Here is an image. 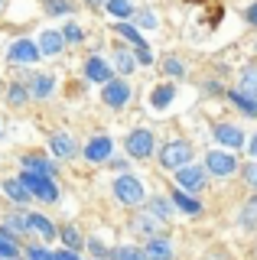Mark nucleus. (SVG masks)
I'll list each match as a JSON object with an SVG mask.
<instances>
[{
	"label": "nucleus",
	"instance_id": "1",
	"mask_svg": "<svg viewBox=\"0 0 257 260\" xmlns=\"http://www.w3.org/2000/svg\"><path fill=\"white\" fill-rule=\"evenodd\" d=\"M111 192H114V199L127 208L147 205V189H143L140 176H134V173H117L114 182H111Z\"/></svg>",
	"mask_w": 257,
	"mask_h": 260
},
{
	"label": "nucleus",
	"instance_id": "2",
	"mask_svg": "<svg viewBox=\"0 0 257 260\" xmlns=\"http://www.w3.org/2000/svg\"><path fill=\"white\" fill-rule=\"evenodd\" d=\"M192 156H196V150H192V143L182 140V137L179 140H166L156 150V162H159V169H166V173H176V169L189 166Z\"/></svg>",
	"mask_w": 257,
	"mask_h": 260
},
{
	"label": "nucleus",
	"instance_id": "3",
	"mask_svg": "<svg viewBox=\"0 0 257 260\" xmlns=\"http://www.w3.org/2000/svg\"><path fill=\"white\" fill-rule=\"evenodd\" d=\"M124 153L131 159H137V162H147V159H153V153H156V134L150 127H134V130H127L124 134Z\"/></svg>",
	"mask_w": 257,
	"mask_h": 260
},
{
	"label": "nucleus",
	"instance_id": "4",
	"mask_svg": "<svg viewBox=\"0 0 257 260\" xmlns=\"http://www.w3.org/2000/svg\"><path fill=\"white\" fill-rule=\"evenodd\" d=\"M20 179L26 182V189L36 195V202H43V205H55V202L62 199L55 176H43V173H29V169H20Z\"/></svg>",
	"mask_w": 257,
	"mask_h": 260
},
{
	"label": "nucleus",
	"instance_id": "5",
	"mask_svg": "<svg viewBox=\"0 0 257 260\" xmlns=\"http://www.w3.org/2000/svg\"><path fill=\"white\" fill-rule=\"evenodd\" d=\"M202 166L208 169V176L215 179H231L241 169V159L235 156V150H224V146H218V150H208Z\"/></svg>",
	"mask_w": 257,
	"mask_h": 260
},
{
	"label": "nucleus",
	"instance_id": "6",
	"mask_svg": "<svg viewBox=\"0 0 257 260\" xmlns=\"http://www.w3.org/2000/svg\"><path fill=\"white\" fill-rule=\"evenodd\" d=\"M134 101V85L124 75H114L108 85H101V104L111 111H124Z\"/></svg>",
	"mask_w": 257,
	"mask_h": 260
},
{
	"label": "nucleus",
	"instance_id": "7",
	"mask_svg": "<svg viewBox=\"0 0 257 260\" xmlns=\"http://www.w3.org/2000/svg\"><path fill=\"white\" fill-rule=\"evenodd\" d=\"M173 185H179V189L189 192V195H199V192L208 189V169L202 162H189V166H182V169L173 173Z\"/></svg>",
	"mask_w": 257,
	"mask_h": 260
},
{
	"label": "nucleus",
	"instance_id": "8",
	"mask_svg": "<svg viewBox=\"0 0 257 260\" xmlns=\"http://www.w3.org/2000/svg\"><path fill=\"white\" fill-rule=\"evenodd\" d=\"M39 59H43V52H39L36 39H29V36H20V39H13V43L7 46V62H10V65L33 69Z\"/></svg>",
	"mask_w": 257,
	"mask_h": 260
},
{
	"label": "nucleus",
	"instance_id": "9",
	"mask_svg": "<svg viewBox=\"0 0 257 260\" xmlns=\"http://www.w3.org/2000/svg\"><path fill=\"white\" fill-rule=\"evenodd\" d=\"M46 146H49V153H52L59 162L78 159V140H75V134H72V130H49Z\"/></svg>",
	"mask_w": 257,
	"mask_h": 260
},
{
	"label": "nucleus",
	"instance_id": "10",
	"mask_svg": "<svg viewBox=\"0 0 257 260\" xmlns=\"http://www.w3.org/2000/svg\"><path fill=\"white\" fill-rule=\"evenodd\" d=\"M111 156H114V137H108V134H94L82 146V159L91 162V166H108Z\"/></svg>",
	"mask_w": 257,
	"mask_h": 260
},
{
	"label": "nucleus",
	"instance_id": "11",
	"mask_svg": "<svg viewBox=\"0 0 257 260\" xmlns=\"http://www.w3.org/2000/svg\"><path fill=\"white\" fill-rule=\"evenodd\" d=\"M82 75H85V81H91V85H108L117 72H114V65H111V59H104L98 52H88L85 62H82Z\"/></svg>",
	"mask_w": 257,
	"mask_h": 260
},
{
	"label": "nucleus",
	"instance_id": "12",
	"mask_svg": "<svg viewBox=\"0 0 257 260\" xmlns=\"http://www.w3.org/2000/svg\"><path fill=\"white\" fill-rule=\"evenodd\" d=\"M212 137L224 146V150H235V153L247 146L244 127H241V124H231V120H221V124H215V127H212Z\"/></svg>",
	"mask_w": 257,
	"mask_h": 260
},
{
	"label": "nucleus",
	"instance_id": "13",
	"mask_svg": "<svg viewBox=\"0 0 257 260\" xmlns=\"http://www.w3.org/2000/svg\"><path fill=\"white\" fill-rule=\"evenodd\" d=\"M20 169H29V173H43V176H59V159L52 153H39L29 150L20 156Z\"/></svg>",
	"mask_w": 257,
	"mask_h": 260
},
{
	"label": "nucleus",
	"instance_id": "14",
	"mask_svg": "<svg viewBox=\"0 0 257 260\" xmlns=\"http://www.w3.org/2000/svg\"><path fill=\"white\" fill-rule=\"evenodd\" d=\"M0 192H4L17 208H26V205H33V202H36V195L26 189V182H23L20 176H7V179H0Z\"/></svg>",
	"mask_w": 257,
	"mask_h": 260
},
{
	"label": "nucleus",
	"instance_id": "15",
	"mask_svg": "<svg viewBox=\"0 0 257 260\" xmlns=\"http://www.w3.org/2000/svg\"><path fill=\"white\" fill-rule=\"evenodd\" d=\"M36 46H39V52H43V59H59V55L66 52V36H62L59 26H46L36 36Z\"/></svg>",
	"mask_w": 257,
	"mask_h": 260
},
{
	"label": "nucleus",
	"instance_id": "16",
	"mask_svg": "<svg viewBox=\"0 0 257 260\" xmlns=\"http://www.w3.org/2000/svg\"><path fill=\"white\" fill-rule=\"evenodd\" d=\"M111 65H114V72H117V75H124V78H131L134 75V72H137V55H134V46L131 43H117L114 49H111Z\"/></svg>",
	"mask_w": 257,
	"mask_h": 260
},
{
	"label": "nucleus",
	"instance_id": "17",
	"mask_svg": "<svg viewBox=\"0 0 257 260\" xmlns=\"http://www.w3.org/2000/svg\"><path fill=\"white\" fill-rule=\"evenodd\" d=\"M176 94H179L176 81H159V85H153V88H150V111H156V114L170 111V104L176 101Z\"/></svg>",
	"mask_w": 257,
	"mask_h": 260
},
{
	"label": "nucleus",
	"instance_id": "18",
	"mask_svg": "<svg viewBox=\"0 0 257 260\" xmlns=\"http://www.w3.org/2000/svg\"><path fill=\"white\" fill-rule=\"evenodd\" d=\"M26 85H29L33 101H49L52 91H55V78L49 72H26Z\"/></svg>",
	"mask_w": 257,
	"mask_h": 260
},
{
	"label": "nucleus",
	"instance_id": "19",
	"mask_svg": "<svg viewBox=\"0 0 257 260\" xmlns=\"http://www.w3.org/2000/svg\"><path fill=\"white\" fill-rule=\"evenodd\" d=\"M143 254H147V260H176V247L166 234H156V238L143 241Z\"/></svg>",
	"mask_w": 257,
	"mask_h": 260
},
{
	"label": "nucleus",
	"instance_id": "20",
	"mask_svg": "<svg viewBox=\"0 0 257 260\" xmlns=\"http://www.w3.org/2000/svg\"><path fill=\"white\" fill-rule=\"evenodd\" d=\"M4 101L10 104L13 111L26 108V104L33 101V94H29V85H26V78H13L10 85H7V91H4Z\"/></svg>",
	"mask_w": 257,
	"mask_h": 260
},
{
	"label": "nucleus",
	"instance_id": "21",
	"mask_svg": "<svg viewBox=\"0 0 257 260\" xmlns=\"http://www.w3.org/2000/svg\"><path fill=\"white\" fill-rule=\"evenodd\" d=\"M0 224H4L7 231H13L20 241L33 234V231H29V221H26V208H10V211H4V215H0Z\"/></svg>",
	"mask_w": 257,
	"mask_h": 260
},
{
	"label": "nucleus",
	"instance_id": "22",
	"mask_svg": "<svg viewBox=\"0 0 257 260\" xmlns=\"http://www.w3.org/2000/svg\"><path fill=\"white\" fill-rule=\"evenodd\" d=\"M26 221H29V231H33L36 238H43V241H55V238H59V224H55L52 218L39 215V211H26Z\"/></svg>",
	"mask_w": 257,
	"mask_h": 260
},
{
	"label": "nucleus",
	"instance_id": "23",
	"mask_svg": "<svg viewBox=\"0 0 257 260\" xmlns=\"http://www.w3.org/2000/svg\"><path fill=\"white\" fill-rule=\"evenodd\" d=\"M170 199H173V205L176 211H182V215H189V218H199L205 211V205L196 199V195H189V192H182L179 185H173V192H170Z\"/></svg>",
	"mask_w": 257,
	"mask_h": 260
},
{
	"label": "nucleus",
	"instance_id": "24",
	"mask_svg": "<svg viewBox=\"0 0 257 260\" xmlns=\"http://www.w3.org/2000/svg\"><path fill=\"white\" fill-rule=\"evenodd\" d=\"M131 228L140 234L143 241H150V238H156V234H163V221L159 218H153L147 208L140 211V215H134V221H131Z\"/></svg>",
	"mask_w": 257,
	"mask_h": 260
},
{
	"label": "nucleus",
	"instance_id": "25",
	"mask_svg": "<svg viewBox=\"0 0 257 260\" xmlns=\"http://www.w3.org/2000/svg\"><path fill=\"white\" fill-rule=\"evenodd\" d=\"M0 260H23V244L13 231L0 224Z\"/></svg>",
	"mask_w": 257,
	"mask_h": 260
},
{
	"label": "nucleus",
	"instance_id": "26",
	"mask_svg": "<svg viewBox=\"0 0 257 260\" xmlns=\"http://www.w3.org/2000/svg\"><path fill=\"white\" fill-rule=\"evenodd\" d=\"M147 211L153 218H159L163 224H170L173 221V211H176V205H173V199L170 195H153V199H147Z\"/></svg>",
	"mask_w": 257,
	"mask_h": 260
},
{
	"label": "nucleus",
	"instance_id": "27",
	"mask_svg": "<svg viewBox=\"0 0 257 260\" xmlns=\"http://www.w3.org/2000/svg\"><path fill=\"white\" fill-rule=\"evenodd\" d=\"M231 104H235V111H241L244 117H251V120H257V98H251V94H244V91H238V88H231L228 94Z\"/></svg>",
	"mask_w": 257,
	"mask_h": 260
},
{
	"label": "nucleus",
	"instance_id": "28",
	"mask_svg": "<svg viewBox=\"0 0 257 260\" xmlns=\"http://www.w3.org/2000/svg\"><path fill=\"white\" fill-rule=\"evenodd\" d=\"M111 29H114L124 43H131V46H147V39H143V32L137 29L134 20H117V23H111Z\"/></svg>",
	"mask_w": 257,
	"mask_h": 260
},
{
	"label": "nucleus",
	"instance_id": "29",
	"mask_svg": "<svg viewBox=\"0 0 257 260\" xmlns=\"http://www.w3.org/2000/svg\"><path fill=\"white\" fill-rule=\"evenodd\" d=\"M39 7H43L46 16H75L78 13V4L75 0H39Z\"/></svg>",
	"mask_w": 257,
	"mask_h": 260
},
{
	"label": "nucleus",
	"instance_id": "30",
	"mask_svg": "<svg viewBox=\"0 0 257 260\" xmlns=\"http://www.w3.org/2000/svg\"><path fill=\"white\" fill-rule=\"evenodd\" d=\"M159 65H163V75H166V78H173V81H182V78L189 75V65L182 62V59H179L176 52L163 55V62H159Z\"/></svg>",
	"mask_w": 257,
	"mask_h": 260
},
{
	"label": "nucleus",
	"instance_id": "31",
	"mask_svg": "<svg viewBox=\"0 0 257 260\" xmlns=\"http://www.w3.org/2000/svg\"><path fill=\"white\" fill-rule=\"evenodd\" d=\"M59 241L66 244V247H72V250H85V234H82V228L78 224H62L59 228Z\"/></svg>",
	"mask_w": 257,
	"mask_h": 260
},
{
	"label": "nucleus",
	"instance_id": "32",
	"mask_svg": "<svg viewBox=\"0 0 257 260\" xmlns=\"http://www.w3.org/2000/svg\"><path fill=\"white\" fill-rule=\"evenodd\" d=\"M59 29H62V36H66V46H78V43H85V36H88L85 26L75 20V16H69V20L62 23Z\"/></svg>",
	"mask_w": 257,
	"mask_h": 260
},
{
	"label": "nucleus",
	"instance_id": "33",
	"mask_svg": "<svg viewBox=\"0 0 257 260\" xmlns=\"http://www.w3.org/2000/svg\"><path fill=\"white\" fill-rule=\"evenodd\" d=\"M104 13H108V16H114V20H134L137 7H134V0H108Z\"/></svg>",
	"mask_w": 257,
	"mask_h": 260
},
{
	"label": "nucleus",
	"instance_id": "34",
	"mask_svg": "<svg viewBox=\"0 0 257 260\" xmlns=\"http://www.w3.org/2000/svg\"><path fill=\"white\" fill-rule=\"evenodd\" d=\"M134 23H137V29L143 32H153V29H159V13L153 10V7H140L137 13H134Z\"/></svg>",
	"mask_w": 257,
	"mask_h": 260
},
{
	"label": "nucleus",
	"instance_id": "35",
	"mask_svg": "<svg viewBox=\"0 0 257 260\" xmlns=\"http://www.w3.org/2000/svg\"><path fill=\"white\" fill-rule=\"evenodd\" d=\"M241 224H244L247 231H257V192L244 202V208H241Z\"/></svg>",
	"mask_w": 257,
	"mask_h": 260
},
{
	"label": "nucleus",
	"instance_id": "36",
	"mask_svg": "<svg viewBox=\"0 0 257 260\" xmlns=\"http://www.w3.org/2000/svg\"><path fill=\"white\" fill-rule=\"evenodd\" d=\"M85 247H88V254H91V260H111V254H114V250H111L101 238H94V234L85 241Z\"/></svg>",
	"mask_w": 257,
	"mask_h": 260
},
{
	"label": "nucleus",
	"instance_id": "37",
	"mask_svg": "<svg viewBox=\"0 0 257 260\" xmlns=\"http://www.w3.org/2000/svg\"><path fill=\"white\" fill-rule=\"evenodd\" d=\"M111 260H147L143 247H134V244H124V247H114Z\"/></svg>",
	"mask_w": 257,
	"mask_h": 260
},
{
	"label": "nucleus",
	"instance_id": "38",
	"mask_svg": "<svg viewBox=\"0 0 257 260\" xmlns=\"http://www.w3.org/2000/svg\"><path fill=\"white\" fill-rule=\"evenodd\" d=\"M238 176H241V182H244V185H247L251 192H257V159L244 162V166L238 169Z\"/></svg>",
	"mask_w": 257,
	"mask_h": 260
},
{
	"label": "nucleus",
	"instance_id": "39",
	"mask_svg": "<svg viewBox=\"0 0 257 260\" xmlns=\"http://www.w3.org/2000/svg\"><path fill=\"white\" fill-rule=\"evenodd\" d=\"M134 55H137V62L143 65V69H150V65L156 62V55H153V49H150V46H134Z\"/></svg>",
	"mask_w": 257,
	"mask_h": 260
},
{
	"label": "nucleus",
	"instance_id": "40",
	"mask_svg": "<svg viewBox=\"0 0 257 260\" xmlns=\"http://www.w3.org/2000/svg\"><path fill=\"white\" fill-rule=\"evenodd\" d=\"M108 169L111 173H131V156H111Z\"/></svg>",
	"mask_w": 257,
	"mask_h": 260
},
{
	"label": "nucleus",
	"instance_id": "41",
	"mask_svg": "<svg viewBox=\"0 0 257 260\" xmlns=\"http://www.w3.org/2000/svg\"><path fill=\"white\" fill-rule=\"evenodd\" d=\"M244 20H247V26L257 29V0H251V4L244 7Z\"/></svg>",
	"mask_w": 257,
	"mask_h": 260
},
{
	"label": "nucleus",
	"instance_id": "42",
	"mask_svg": "<svg viewBox=\"0 0 257 260\" xmlns=\"http://www.w3.org/2000/svg\"><path fill=\"white\" fill-rule=\"evenodd\" d=\"M59 257H62V260H85V257H82V250H72V247H62V250H59Z\"/></svg>",
	"mask_w": 257,
	"mask_h": 260
},
{
	"label": "nucleus",
	"instance_id": "43",
	"mask_svg": "<svg viewBox=\"0 0 257 260\" xmlns=\"http://www.w3.org/2000/svg\"><path fill=\"white\" fill-rule=\"evenodd\" d=\"M244 150H247V156H251V159H257V130H254V137H247Z\"/></svg>",
	"mask_w": 257,
	"mask_h": 260
},
{
	"label": "nucleus",
	"instance_id": "44",
	"mask_svg": "<svg viewBox=\"0 0 257 260\" xmlns=\"http://www.w3.org/2000/svg\"><path fill=\"white\" fill-rule=\"evenodd\" d=\"M205 91H208V94H228V91H221L218 81H205Z\"/></svg>",
	"mask_w": 257,
	"mask_h": 260
},
{
	"label": "nucleus",
	"instance_id": "45",
	"mask_svg": "<svg viewBox=\"0 0 257 260\" xmlns=\"http://www.w3.org/2000/svg\"><path fill=\"white\" fill-rule=\"evenodd\" d=\"M88 7H91V10H104V7H108V0H85Z\"/></svg>",
	"mask_w": 257,
	"mask_h": 260
},
{
	"label": "nucleus",
	"instance_id": "46",
	"mask_svg": "<svg viewBox=\"0 0 257 260\" xmlns=\"http://www.w3.org/2000/svg\"><path fill=\"white\" fill-rule=\"evenodd\" d=\"M0 140H4V130H0Z\"/></svg>",
	"mask_w": 257,
	"mask_h": 260
},
{
	"label": "nucleus",
	"instance_id": "47",
	"mask_svg": "<svg viewBox=\"0 0 257 260\" xmlns=\"http://www.w3.org/2000/svg\"><path fill=\"white\" fill-rule=\"evenodd\" d=\"M0 7H4V0H0Z\"/></svg>",
	"mask_w": 257,
	"mask_h": 260
}]
</instances>
